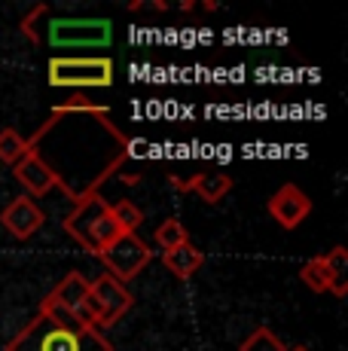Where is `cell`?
<instances>
[{
    "label": "cell",
    "instance_id": "6da1fadb",
    "mask_svg": "<svg viewBox=\"0 0 348 351\" xmlns=\"http://www.w3.org/2000/svg\"><path fill=\"white\" fill-rule=\"evenodd\" d=\"M28 150L55 174V190L71 202L101 190L129 162L132 141L119 132L107 107L98 110H58L28 138Z\"/></svg>",
    "mask_w": 348,
    "mask_h": 351
},
{
    "label": "cell",
    "instance_id": "7a4b0ae2",
    "mask_svg": "<svg viewBox=\"0 0 348 351\" xmlns=\"http://www.w3.org/2000/svg\"><path fill=\"white\" fill-rule=\"evenodd\" d=\"M6 351H113V342L43 300L34 318L6 342Z\"/></svg>",
    "mask_w": 348,
    "mask_h": 351
},
{
    "label": "cell",
    "instance_id": "3957f363",
    "mask_svg": "<svg viewBox=\"0 0 348 351\" xmlns=\"http://www.w3.org/2000/svg\"><path fill=\"white\" fill-rule=\"evenodd\" d=\"M22 31L31 43L46 49H104L113 40V25L107 19L55 16L46 3H37L25 16Z\"/></svg>",
    "mask_w": 348,
    "mask_h": 351
},
{
    "label": "cell",
    "instance_id": "277c9868",
    "mask_svg": "<svg viewBox=\"0 0 348 351\" xmlns=\"http://www.w3.org/2000/svg\"><path fill=\"white\" fill-rule=\"evenodd\" d=\"M64 232H68L86 254L98 256L110 241H116L119 235H123V229L113 220L110 205L104 202V195L92 193L71 205L68 217H64Z\"/></svg>",
    "mask_w": 348,
    "mask_h": 351
},
{
    "label": "cell",
    "instance_id": "5b68a950",
    "mask_svg": "<svg viewBox=\"0 0 348 351\" xmlns=\"http://www.w3.org/2000/svg\"><path fill=\"white\" fill-rule=\"evenodd\" d=\"M46 80L55 89H107L113 86V62L104 56H55L49 58Z\"/></svg>",
    "mask_w": 348,
    "mask_h": 351
},
{
    "label": "cell",
    "instance_id": "8992f818",
    "mask_svg": "<svg viewBox=\"0 0 348 351\" xmlns=\"http://www.w3.org/2000/svg\"><path fill=\"white\" fill-rule=\"evenodd\" d=\"M98 260H101L104 272L110 275V278L125 285V281L138 278V275L144 272L147 263L153 260V251L147 241L138 239V232H123L116 241H110V245L98 254Z\"/></svg>",
    "mask_w": 348,
    "mask_h": 351
},
{
    "label": "cell",
    "instance_id": "52a82bcc",
    "mask_svg": "<svg viewBox=\"0 0 348 351\" xmlns=\"http://www.w3.org/2000/svg\"><path fill=\"white\" fill-rule=\"evenodd\" d=\"M135 306V296L129 293V287L123 281L110 278L107 272H101L95 281H89V308L95 315V327L107 330L113 324H119L129 315V308Z\"/></svg>",
    "mask_w": 348,
    "mask_h": 351
},
{
    "label": "cell",
    "instance_id": "ba28073f",
    "mask_svg": "<svg viewBox=\"0 0 348 351\" xmlns=\"http://www.w3.org/2000/svg\"><path fill=\"white\" fill-rule=\"evenodd\" d=\"M266 211H269V217L275 220L278 226L297 229L312 214V199L306 195V190H299L297 184H284L275 190V195H269Z\"/></svg>",
    "mask_w": 348,
    "mask_h": 351
},
{
    "label": "cell",
    "instance_id": "9c48e42d",
    "mask_svg": "<svg viewBox=\"0 0 348 351\" xmlns=\"http://www.w3.org/2000/svg\"><path fill=\"white\" fill-rule=\"evenodd\" d=\"M0 223L10 235H16V239H31L34 232H40L46 223V214L40 211V205L34 199H28V195H18V199H12L10 205L0 211Z\"/></svg>",
    "mask_w": 348,
    "mask_h": 351
},
{
    "label": "cell",
    "instance_id": "30bf717a",
    "mask_svg": "<svg viewBox=\"0 0 348 351\" xmlns=\"http://www.w3.org/2000/svg\"><path fill=\"white\" fill-rule=\"evenodd\" d=\"M12 174H16V180L25 186L28 199H34V195H46V193H52L58 186L55 174L49 171V165H46L34 150H28L22 159L16 162V165H12Z\"/></svg>",
    "mask_w": 348,
    "mask_h": 351
},
{
    "label": "cell",
    "instance_id": "8fae6325",
    "mask_svg": "<svg viewBox=\"0 0 348 351\" xmlns=\"http://www.w3.org/2000/svg\"><path fill=\"white\" fill-rule=\"evenodd\" d=\"M171 184L184 193H196L199 199L208 202V205H217V202H223L226 195L232 193V178L223 171H199L196 178H190V180L171 178Z\"/></svg>",
    "mask_w": 348,
    "mask_h": 351
},
{
    "label": "cell",
    "instance_id": "7c38bea8",
    "mask_svg": "<svg viewBox=\"0 0 348 351\" xmlns=\"http://www.w3.org/2000/svg\"><path fill=\"white\" fill-rule=\"evenodd\" d=\"M86 300H89V278H86V275H79V272H68L55 285V290L46 296V302H52V306L71 312L73 318H77V312L86 306Z\"/></svg>",
    "mask_w": 348,
    "mask_h": 351
},
{
    "label": "cell",
    "instance_id": "4fadbf2b",
    "mask_svg": "<svg viewBox=\"0 0 348 351\" xmlns=\"http://www.w3.org/2000/svg\"><path fill=\"white\" fill-rule=\"evenodd\" d=\"M162 263H165V269H169L174 278L186 281L205 266V254L199 251L192 241H180L177 247H171V251L162 254Z\"/></svg>",
    "mask_w": 348,
    "mask_h": 351
},
{
    "label": "cell",
    "instance_id": "5bb4252c",
    "mask_svg": "<svg viewBox=\"0 0 348 351\" xmlns=\"http://www.w3.org/2000/svg\"><path fill=\"white\" fill-rule=\"evenodd\" d=\"M321 256H324L327 272H330V293L345 296V290H348V251L339 245V247H333V251H327Z\"/></svg>",
    "mask_w": 348,
    "mask_h": 351
},
{
    "label": "cell",
    "instance_id": "9a60e30c",
    "mask_svg": "<svg viewBox=\"0 0 348 351\" xmlns=\"http://www.w3.org/2000/svg\"><path fill=\"white\" fill-rule=\"evenodd\" d=\"M299 281L309 290H314V293H330V272H327L324 256L318 254L312 260H306L303 269H299Z\"/></svg>",
    "mask_w": 348,
    "mask_h": 351
},
{
    "label": "cell",
    "instance_id": "2e32d148",
    "mask_svg": "<svg viewBox=\"0 0 348 351\" xmlns=\"http://www.w3.org/2000/svg\"><path fill=\"white\" fill-rule=\"evenodd\" d=\"M25 153H28V138L18 134L16 128H3L0 132V162L3 165H16Z\"/></svg>",
    "mask_w": 348,
    "mask_h": 351
},
{
    "label": "cell",
    "instance_id": "e0dca14e",
    "mask_svg": "<svg viewBox=\"0 0 348 351\" xmlns=\"http://www.w3.org/2000/svg\"><path fill=\"white\" fill-rule=\"evenodd\" d=\"M153 241H156L162 251H171V247H177L180 241H190V232H186V226L180 223L177 217H169V220H162V223L156 226Z\"/></svg>",
    "mask_w": 348,
    "mask_h": 351
},
{
    "label": "cell",
    "instance_id": "ac0fdd59",
    "mask_svg": "<svg viewBox=\"0 0 348 351\" xmlns=\"http://www.w3.org/2000/svg\"><path fill=\"white\" fill-rule=\"evenodd\" d=\"M110 214H113V220H116V226L123 229V232H138L140 223H144V211H140L135 202H129V199L113 202Z\"/></svg>",
    "mask_w": 348,
    "mask_h": 351
},
{
    "label": "cell",
    "instance_id": "d6986e66",
    "mask_svg": "<svg viewBox=\"0 0 348 351\" xmlns=\"http://www.w3.org/2000/svg\"><path fill=\"white\" fill-rule=\"evenodd\" d=\"M238 351H287V346H284V339L272 333L269 327H257L242 346H238Z\"/></svg>",
    "mask_w": 348,
    "mask_h": 351
},
{
    "label": "cell",
    "instance_id": "ffe728a7",
    "mask_svg": "<svg viewBox=\"0 0 348 351\" xmlns=\"http://www.w3.org/2000/svg\"><path fill=\"white\" fill-rule=\"evenodd\" d=\"M129 10H135V12H162V10H169V3H129Z\"/></svg>",
    "mask_w": 348,
    "mask_h": 351
},
{
    "label": "cell",
    "instance_id": "44dd1931",
    "mask_svg": "<svg viewBox=\"0 0 348 351\" xmlns=\"http://www.w3.org/2000/svg\"><path fill=\"white\" fill-rule=\"evenodd\" d=\"M287 351H312V348H306V346H293V348H287Z\"/></svg>",
    "mask_w": 348,
    "mask_h": 351
}]
</instances>
